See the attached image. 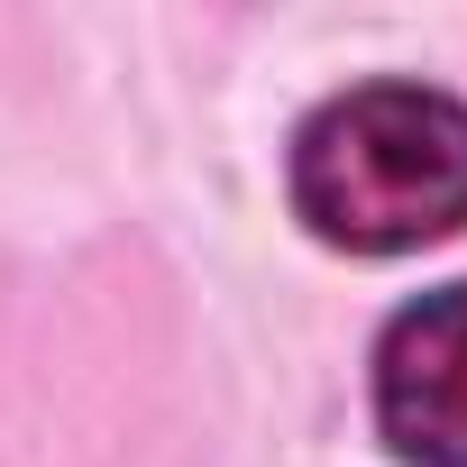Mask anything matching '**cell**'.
<instances>
[{
  "mask_svg": "<svg viewBox=\"0 0 467 467\" xmlns=\"http://www.w3.org/2000/svg\"><path fill=\"white\" fill-rule=\"evenodd\" d=\"M376 431L412 467H467V275L385 321V339H376Z\"/></svg>",
  "mask_w": 467,
  "mask_h": 467,
  "instance_id": "2",
  "label": "cell"
},
{
  "mask_svg": "<svg viewBox=\"0 0 467 467\" xmlns=\"http://www.w3.org/2000/svg\"><path fill=\"white\" fill-rule=\"evenodd\" d=\"M294 211L312 239L403 257L467 229V101L431 83H348L294 129Z\"/></svg>",
  "mask_w": 467,
  "mask_h": 467,
  "instance_id": "1",
  "label": "cell"
}]
</instances>
